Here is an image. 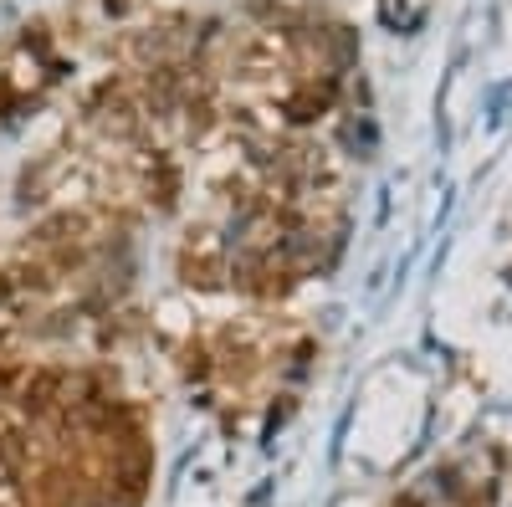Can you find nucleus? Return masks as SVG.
Wrapping results in <instances>:
<instances>
[{"mask_svg":"<svg viewBox=\"0 0 512 507\" xmlns=\"http://www.w3.org/2000/svg\"><path fill=\"white\" fill-rule=\"evenodd\" d=\"M21 318V282L11 272H0V328H11Z\"/></svg>","mask_w":512,"mask_h":507,"instance_id":"1","label":"nucleus"},{"mask_svg":"<svg viewBox=\"0 0 512 507\" xmlns=\"http://www.w3.org/2000/svg\"><path fill=\"white\" fill-rule=\"evenodd\" d=\"M0 507H21V497H16L11 487H0Z\"/></svg>","mask_w":512,"mask_h":507,"instance_id":"2","label":"nucleus"},{"mask_svg":"<svg viewBox=\"0 0 512 507\" xmlns=\"http://www.w3.org/2000/svg\"><path fill=\"white\" fill-rule=\"evenodd\" d=\"M11 385H16V374H6V369H0V395H6Z\"/></svg>","mask_w":512,"mask_h":507,"instance_id":"3","label":"nucleus"}]
</instances>
